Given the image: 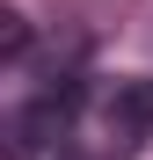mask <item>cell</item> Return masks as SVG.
Wrapping results in <instances>:
<instances>
[{"label":"cell","instance_id":"cell-1","mask_svg":"<svg viewBox=\"0 0 153 160\" xmlns=\"http://www.w3.org/2000/svg\"><path fill=\"white\" fill-rule=\"evenodd\" d=\"M153 131V80H80L59 117L66 160H131Z\"/></svg>","mask_w":153,"mask_h":160}]
</instances>
